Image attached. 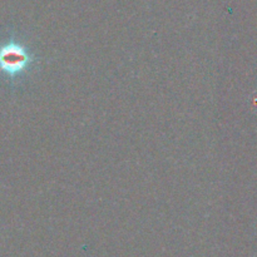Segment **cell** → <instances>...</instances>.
<instances>
[{
  "mask_svg": "<svg viewBox=\"0 0 257 257\" xmlns=\"http://www.w3.org/2000/svg\"><path fill=\"white\" fill-rule=\"evenodd\" d=\"M33 57L22 44L5 43L0 47V70L10 78H15L30 67Z\"/></svg>",
  "mask_w": 257,
  "mask_h": 257,
  "instance_id": "1",
  "label": "cell"
}]
</instances>
